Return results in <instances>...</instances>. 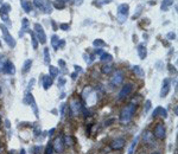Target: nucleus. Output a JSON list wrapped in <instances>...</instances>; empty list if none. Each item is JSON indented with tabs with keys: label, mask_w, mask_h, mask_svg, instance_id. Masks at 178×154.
<instances>
[{
	"label": "nucleus",
	"mask_w": 178,
	"mask_h": 154,
	"mask_svg": "<svg viewBox=\"0 0 178 154\" xmlns=\"http://www.w3.org/2000/svg\"><path fill=\"white\" fill-rule=\"evenodd\" d=\"M135 110H137V106L134 103H130L128 106H126L120 113V121L124 123L130 122L133 117V115H134V113H135Z\"/></svg>",
	"instance_id": "nucleus-1"
},
{
	"label": "nucleus",
	"mask_w": 178,
	"mask_h": 154,
	"mask_svg": "<svg viewBox=\"0 0 178 154\" xmlns=\"http://www.w3.org/2000/svg\"><path fill=\"white\" fill-rule=\"evenodd\" d=\"M0 30H1V33H2V39L5 40V43L10 46V47H12V49H13V47H16V45H17L16 39L11 36V33H10L8 29H7L4 24H0Z\"/></svg>",
	"instance_id": "nucleus-2"
},
{
	"label": "nucleus",
	"mask_w": 178,
	"mask_h": 154,
	"mask_svg": "<svg viewBox=\"0 0 178 154\" xmlns=\"http://www.w3.org/2000/svg\"><path fill=\"white\" fill-rule=\"evenodd\" d=\"M128 11H130V6L128 4H121L118 6V20L119 23H125V20L128 17Z\"/></svg>",
	"instance_id": "nucleus-3"
},
{
	"label": "nucleus",
	"mask_w": 178,
	"mask_h": 154,
	"mask_svg": "<svg viewBox=\"0 0 178 154\" xmlns=\"http://www.w3.org/2000/svg\"><path fill=\"white\" fill-rule=\"evenodd\" d=\"M33 33L36 34L38 42H40L42 44H45L47 43V34H45V31L43 29V26L38 23H36L33 25Z\"/></svg>",
	"instance_id": "nucleus-4"
},
{
	"label": "nucleus",
	"mask_w": 178,
	"mask_h": 154,
	"mask_svg": "<svg viewBox=\"0 0 178 154\" xmlns=\"http://www.w3.org/2000/svg\"><path fill=\"white\" fill-rule=\"evenodd\" d=\"M33 4L37 8L42 10L44 13H51L52 12V5L49 0H33Z\"/></svg>",
	"instance_id": "nucleus-5"
},
{
	"label": "nucleus",
	"mask_w": 178,
	"mask_h": 154,
	"mask_svg": "<svg viewBox=\"0 0 178 154\" xmlns=\"http://www.w3.org/2000/svg\"><path fill=\"white\" fill-rule=\"evenodd\" d=\"M11 11V6L8 4H2L1 7H0V17L2 19L4 23H6L7 25H11V20H10V17H8V13Z\"/></svg>",
	"instance_id": "nucleus-6"
},
{
	"label": "nucleus",
	"mask_w": 178,
	"mask_h": 154,
	"mask_svg": "<svg viewBox=\"0 0 178 154\" xmlns=\"http://www.w3.org/2000/svg\"><path fill=\"white\" fill-rule=\"evenodd\" d=\"M24 102H25V103H28V104H29L30 107L32 108V110H33V113H34V115H36V117L38 119V117H39V111H38V107H37V103H36V100H34L33 95L30 91L26 94V96H25V100H24Z\"/></svg>",
	"instance_id": "nucleus-7"
},
{
	"label": "nucleus",
	"mask_w": 178,
	"mask_h": 154,
	"mask_svg": "<svg viewBox=\"0 0 178 154\" xmlns=\"http://www.w3.org/2000/svg\"><path fill=\"white\" fill-rule=\"evenodd\" d=\"M83 107H84V106L82 104V102L79 98L71 100V101H70V104H69V108H70V110H71V113H73L74 115H79L82 111Z\"/></svg>",
	"instance_id": "nucleus-8"
},
{
	"label": "nucleus",
	"mask_w": 178,
	"mask_h": 154,
	"mask_svg": "<svg viewBox=\"0 0 178 154\" xmlns=\"http://www.w3.org/2000/svg\"><path fill=\"white\" fill-rule=\"evenodd\" d=\"M124 79H125V74H124V71L116 70V71L114 72L112 79H111V83H112V85H120V84L124 82Z\"/></svg>",
	"instance_id": "nucleus-9"
},
{
	"label": "nucleus",
	"mask_w": 178,
	"mask_h": 154,
	"mask_svg": "<svg viewBox=\"0 0 178 154\" xmlns=\"http://www.w3.org/2000/svg\"><path fill=\"white\" fill-rule=\"evenodd\" d=\"M132 90H133V83H127V84H125V85L122 87V89L120 90V92H119V100L126 98L131 92H132Z\"/></svg>",
	"instance_id": "nucleus-10"
},
{
	"label": "nucleus",
	"mask_w": 178,
	"mask_h": 154,
	"mask_svg": "<svg viewBox=\"0 0 178 154\" xmlns=\"http://www.w3.org/2000/svg\"><path fill=\"white\" fill-rule=\"evenodd\" d=\"M52 148L57 152V153H62L64 151V141L61 136L55 139V141L52 142Z\"/></svg>",
	"instance_id": "nucleus-11"
},
{
	"label": "nucleus",
	"mask_w": 178,
	"mask_h": 154,
	"mask_svg": "<svg viewBox=\"0 0 178 154\" xmlns=\"http://www.w3.org/2000/svg\"><path fill=\"white\" fill-rule=\"evenodd\" d=\"M154 135L158 139H164L166 135V130H165V127L162 122L157 123V126L154 127Z\"/></svg>",
	"instance_id": "nucleus-12"
},
{
	"label": "nucleus",
	"mask_w": 178,
	"mask_h": 154,
	"mask_svg": "<svg viewBox=\"0 0 178 154\" xmlns=\"http://www.w3.org/2000/svg\"><path fill=\"white\" fill-rule=\"evenodd\" d=\"M2 72L4 74H7V75H15L16 74V66H15V64L11 61H6L5 65H4V69H2Z\"/></svg>",
	"instance_id": "nucleus-13"
},
{
	"label": "nucleus",
	"mask_w": 178,
	"mask_h": 154,
	"mask_svg": "<svg viewBox=\"0 0 178 154\" xmlns=\"http://www.w3.org/2000/svg\"><path fill=\"white\" fill-rule=\"evenodd\" d=\"M125 143H126L125 139H124V138H118V139H115V140H113V141H112V143H111V147H112L113 149H115V151H119V149L124 148Z\"/></svg>",
	"instance_id": "nucleus-14"
},
{
	"label": "nucleus",
	"mask_w": 178,
	"mask_h": 154,
	"mask_svg": "<svg viewBox=\"0 0 178 154\" xmlns=\"http://www.w3.org/2000/svg\"><path fill=\"white\" fill-rule=\"evenodd\" d=\"M170 91V78H165L162 83V89H160V97H165Z\"/></svg>",
	"instance_id": "nucleus-15"
},
{
	"label": "nucleus",
	"mask_w": 178,
	"mask_h": 154,
	"mask_svg": "<svg viewBox=\"0 0 178 154\" xmlns=\"http://www.w3.org/2000/svg\"><path fill=\"white\" fill-rule=\"evenodd\" d=\"M152 116L153 117H157V116H162L164 119H166L167 117V110L165 109V108L163 107H157L154 110H153V113H152Z\"/></svg>",
	"instance_id": "nucleus-16"
},
{
	"label": "nucleus",
	"mask_w": 178,
	"mask_h": 154,
	"mask_svg": "<svg viewBox=\"0 0 178 154\" xmlns=\"http://www.w3.org/2000/svg\"><path fill=\"white\" fill-rule=\"evenodd\" d=\"M137 51H138V56H139V58H140V59H145L146 56H147V49H146V45L144 44V43L138 44Z\"/></svg>",
	"instance_id": "nucleus-17"
},
{
	"label": "nucleus",
	"mask_w": 178,
	"mask_h": 154,
	"mask_svg": "<svg viewBox=\"0 0 178 154\" xmlns=\"http://www.w3.org/2000/svg\"><path fill=\"white\" fill-rule=\"evenodd\" d=\"M52 83H53V78L50 76V75L43 76V78H42V85H43V88L45 90H48L49 88L52 85Z\"/></svg>",
	"instance_id": "nucleus-18"
},
{
	"label": "nucleus",
	"mask_w": 178,
	"mask_h": 154,
	"mask_svg": "<svg viewBox=\"0 0 178 154\" xmlns=\"http://www.w3.org/2000/svg\"><path fill=\"white\" fill-rule=\"evenodd\" d=\"M26 31H29V19L28 18H23L21 19V29H20V32H19V37H24Z\"/></svg>",
	"instance_id": "nucleus-19"
},
{
	"label": "nucleus",
	"mask_w": 178,
	"mask_h": 154,
	"mask_svg": "<svg viewBox=\"0 0 178 154\" xmlns=\"http://www.w3.org/2000/svg\"><path fill=\"white\" fill-rule=\"evenodd\" d=\"M31 66H32V61H31V59H26V61L24 62V65H23L21 72H23V74H28V72L30 71Z\"/></svg>",
	"instance_id": "nucleus-20"
},
{
	"label": "nucleus",
	"mask_w": 178,
	"mask_h": 154,
	"mask_svg": "<svg viewBox=\"0 0 178 154\" xmlns=\"http://www.w3.org/2000/svg\"><path fill=\"white\" fill-rule=\"evenodd\" d=\"M60 37H57L56 34H53L52 37H51V46L55 49V50H58V47H60Z\"/></svg>",
	"instance_id": "nucleus-21"
},
{
	"label": "nucleus",
	"mask_w": 178,
	"mask_h": 154,
	"mask_svg": "<svg viewBox=\"0 0 178 154\" xmlns=\"http://www.w3.org/2000/svg\"><path fill=\"white\" fill-rule=\"evenodd\" d=\"M20 5H21L23 10H24L26 13H30V12L32 11V8H31V4H30L29 1H26V0H21V1H20Z\"/></svg>",
	"instance_id": "nucleus-22"
},
{
	"label": "nucleus",
	"mask_w": 178,
	"mask_h": 154,
	"mask_svg": "<svg viewBox=\"0 0 178 154\" xmlns=\"http://www.w3.org/2000/svg\"><path fill=\"white\" fill-rule=\"evenodd\" d=\"M58 74H60V69L58 68H56V66H53V65H49V75L52 77H57L58 76Z\"/></svg>",
	"instance_id": "nucleus-23"
},
{
	"label": "nucleus",
	"mask_w": 178,
	"mask_h": 154,
	"mask_svg": "<svg viewBox=\"0 0 178 154\" xmlns=\"http://www.w3.org/2000/svg\"><path fill=\"white\" fill-rule=\"evenodd\" d=\"M132 69H133V72H134L137 76H139V77L145 76V72H144V70H143L141 66H139V65H134Z\"/></svg>",
	"instance_id": "nucleus-24"
},
{
	"label": "nucleus",
	"mask_w": 178,
	"mask_h": 154,
	"mask_svg": "<svg viewBox=\"0 0 178 154\" xmlns=\"http://www.w3.org/2000/svg\"><path fill=\"white\" fill-rule=\"evenodd\" d=\"M113 59V56L111 53H107V52H103L100 55V61L101 62H111Z\"/></svg>",
	"instance_id": "nucleus-25"
},
{
	"label": "nucleus",
	"mask_w": 178,
	"mask_h": 154,
	"mask_svg": "<svg viewBox=\"0 0 178 154\" xmlns=\"http://www.w3.org/2000/svg\"><path fill=\"white\" fill-rule=\"evenodd\" d=\"M152 139H153V134H152L150 130H145V132L143 133V140H144L145 142H151Z\"/></svg>",
	"instance_id": "nucleus-26"
},
{
	"label": "nucleus",
	"mask_w": 178,
	"mask_h": 154,
	"mask_svg": "<svg viewBox=\"0 0 178 154\" xmlns=\"http://www.w3.org/2000/svg\"><path fill=\"white\" fill-rule=\"evenodd\" d=\"M138 141H139V136H135V139L133 140V142L131 143L130 148H128V154H133L134 153V149H135V147H137V145H138Z\"/></svg>",
	"instance_id": "nucleus-27"
},
{
	"label": "nucleus",
	"mask_w": 178,
	"mask_h": 154,
	"mask_svg": "<svg viewBox=\"0 0 178 154\" xmlns=\"http://www.w3.org/2000/svg\"><path fill=\"white\" fill-rule=\"evenodd\" d=\"M173 4V0H163L162 2V11H167V8Z\"/></svg>",
	"instance_id": "nucleus-28"
},
{
	"label": "nucleus",
	"mask_w": 178,
	"mask_h": 154,
	"mask_svg": "<svg viewBox=\"0 0 178 154\" xmlns=\"http://www.w3.org/2000/svg\"><path fill=\"white\" fill-rule=\"evenodd\" d=\"M93 45L95 46V47H97V49H102V47H105L107 44H106V42H103L102 39H95V40L93 42Z\"/></svg>",
	"instance_id": "nucleus-29"
},
{
	"label": "nucleus",
	"mask_w": 178,
	"mask_h": 154,
	"mask_svg": "<svg viewBox=\"0 0 178 154\" xmlns=\"http://www.w3.org/2000/svg\"><path fill=\"white\" fill-rule=\"evenodd\" d=\"M30 34H31V40H32V46L34 50H37L38 49V39H37V37H36V34L33 33V32H29Z\"/></svg>",
	"instance_id": "nucleus-30"
},
{
	"label": "nucleus",
	"mask_w": 178,
	"mask_h": 154,
	"mask_svg": "<svg viewBox=\"0 0 178 154\" xmlns=\"http://www.w3.org/2000/svg\"><path fill=\"white\" fill-rule=\"evenodd\" d=\"M53 6H55L57 10H63L65 7V1L64 0H57V1L53 4Z\"/></svg>",
	"instance_id": "nucleus-31"
},
{
	"label": "nucleus",
	"mask_w": 178,
	"mask_h": 154,
	"mask_svg": "<svg viewBox=\"0 0 178 154\" xmlns=\"http://www.w3.org/2000/svg\"><path fill=\"white\" fill-rule=\"evenodd\" d=\"M112 70H113V68H112V65H109V64H106V65L102 66V72H103V74H111Z\"/></svg>",
	"instance_id": "nucleus-32"
},
{
	"label": "nucleus",
	"mask_w": 178,
	"mask_h": 154,
	"mask_svg": "<svg viewBox=\"0 0 178 154\" xmlns=\"http://www.w3.org/2000/svg\"><path fill=\"white\" fill-rule=\"evenodd\" d=\"M44 63L45 64H50V53H49L48 47L44 49Z\"/></svg>",
	"instance_id": "nucleus-33"
},
{
	"label": "nucleus",
	"mask_w": 178,
	"mask_h": 154,
	"mask_svg": "<svg viewBox=\"0 0 178 154\" xmlns=\"http://www.w3.org/2000/svg\"><path fill=\"white\" fill-rule=\"evenodd\" d=\"M141 10H143V5H139V6L137 7V13H134V15L132 17V19H133V20H135L139 15L141 14Z\"/></svg>",
	"instance_id": "nucleus-34"
},
{
	"label": "nucleus",
	"mask_w": 178,
	"mask_h": 154,
	"mask_svg": "<svg viewBox=\"0 0 178 154\" xmlns=\"http://www.w3.org/2000/svg\"><path fill=\"white\" fill-rule=\"evenodd\" d=\"M63 141H64V145H68V146H73V143H74L71 136H69V135H65Z\"/></svg>",
	"instance_id": "nucleus-35"
},
{
	"label": "nucleus",
	"mask_w": 178,
	"mask_h": 154,
	"mask_svg": "<svg viewBox=\"0 0 178 154\" xmlns=\"http://www.w3.org/2000/svg\"><path fill=\"white\" fill-rule=\"evenodd\" d=\"M6 61H7L6 57L2 56V55H0V72H2V69H4V65H5Z\"/></svg>",
	"instance_id": "nucleus-36"
},
{
	"label": "nucleus",
	"mask_w": 178,
	"mask_h": 154,
	"mask_svg": "<svg viewBox=\"0 0 178 154\" xmlns=\"http://www.w3.org/2000/svg\"><path fill=\"white\" fill-rule=\"evenodd\" d=\"M166 38H167L169 40H173V39L176 38V33H175V32H169V33L166 34Z\"/></svg>",
	"instance_id": "nucleus-37"
},
{
	"label": "nucleus",
	"mask_w": 178,
	"mask_h": 154,
	"mask_svg": "<svg viewBox=\"0 0 178 154\" xmlns=\"http://www.w3.org/2000/svg\"><path fill=\"white\" fill-rule=\"evenodd\" d=\"M40 151H42V146H39V145L33 147V154H39Z\"/></svg>",
	"instance_id": "nucleus-38"
},
{
	"label": "nucleus",
	"mask_w": 178,
	"mask_h": 154,
	"mask_svg": "<svg viewBox=\"0 0 178 154\" xmlns=\"http://www.w3.org/2000/svg\"><path fill=\"white\" fill-rule=\"evenodd\" d=\"M52 151H53L52 145H50V143H49L48 146H47V148H45V154H52Z\"/></svg>",
	"instance_id": "nucleus-39"
},
{
	"label": "nucleus",
	"mask_w": 178,
	"mask_h": 154,
	"mask_svg": "<svg viewBox=\"0 0 178 154\" xmlns=\"http://www.w3.org/2000/svg\"><path fill=\"white\" fill-rule=\"evenodd\" d=\"M60 29L63 31H68L69 30V24H65V23H63V24H60Z\"/></svg>",
	"instance_id": "nucleus-40"
},
{
	"label": "nucleus",
	"mask_w": 178,
	"mask_h": 154,
	"mask_svg": "<svg viewBox=\"0 0 178 154\" xmlns=\"http://www.w3.org/2000/svg\"><path fill=\"white\" fill-rule=\"evenodd\" d=\"M150 108H151V101L147 100V101L145 102V113H147V111L150 110Z\"/></svg>",
	"instance_id": "nucleus-41"
},
{
	"label": "nucleus",
	"mask_w": 178,
	"mask_h": 154,
	"mask_svg": "<svg viewBox=\"0 0 178 154\" xmlns=\"http://www.w3.org/2000/svg\"><path fill=\"white\" fill-rule=\"evenodd\" d=\"M64 84H65V78L60 77V79H58V87H63Z\"/></svg>",
	"instance_id": "nucleus-42"
},
{
	"label": "nucleus",
	"mask_w": 178,
	"mask_h": 154,
	"mask_svg": "<svg viewBox=\"0 0 178 154\" xmlns=\"http://www.w3.org/2000/svg\"><path fill=\"white\" fill-rule=\"evenodd\" d=\"M64 110H65V103L61 104V116L64 117Z\"/></svg>",
	"instance_id": "nucleus-43"
},
{
	"label": "nucleus",
	"mask_w": 178,
	"mask_h": 154,
	"mask_svg": "<svg viewBox=\"0 0 178 154\" xmlns=\"http://www.w3.org/2000/svg\"><path fill=\"white\" fill-rule=\"evenodd\" d=\"M74 68H75V71H76V74H79V72H82V68H81V66H79V65H75Z\"/></svg>",
	"instance_id": "nucleus-44"
},
{
	"label": "nucleus",
	"mask_w": 178,
	"mask_h": 154,
	"mask_svg": "<svg viewBox=\"0 0 178 154\" xmlns=\"http://www.w3.org/2000/svg\"><path fill=\"white\" fill-rule=\"evenodd\" d=\"M58 64H60V65H62L63 68L65 66V62L63 61V59H60V61H58Z\"/></svg>",
	"instance_id": "nucleus-45"
},
{
	"label": "nucleus",
	"mask_w": 178,
	"mask_h": 154,
	"mask_svg": "<svg viewBox=\"0 0 178 154\" xmlns=\"http://www.w3.org/2000/svg\"><path fill=\"white\" fill-rule=\"evenodd\" d=\"M55 130H56V129H55V128H52V129H51V130L49 132V136H51V135H53V133H55Z\"/></svg>",
	"instance_id": "nucleus-46"
},
{
	"label": "nucleus",
	"mask_w": 178,
	"mask_h": 154,
	"mask_svg": "<svg viewBox=\"0 0 178 154\" xmlns=\"http://www.w3.org/2000/svg\"><path fill=\"white\" fill-rule=\"evenodd\" d=\"M5 126H6V128H10V121L8 120H5Z\"/></svg>",
	"instance_id": "nucleus-47"
},
{
	"label": "nucleus",
	"mask_w": 178,
	"mask_h": 154,
	"mask_svg": "<svg viewBox=\"0 0 178 154\" xmlns=\"http://www.w3.org/2000/svg\"><path fill=\"white\" fill-rule=\"evenodd\" d=\"M82 2H83V0H76V2H75V4H76L77 6H80V5H82Z\"/></svg>",
	"instance_id": "nucleus-48"
},
{
	"label": "nucleus",
	"mask_w": 178,
	"mask_h": 154,
	"mask_svg": "<svg viewBox=\"0 0 178 154\" xmlns=\"http://www.w3.org/2000/svg\"><path fill=\"white\" fill-rule=\"evenodd\" d=\"M52 26H53V30H57V26H56V23L52 20Z\"/></svg>",
	"instance_id": "nucleus-49"
},
{
	"label": "nucleus",
	"mask_w": 178,
	"mask_h": 154,
	"mask_svg": "<svg viewBox=\"0 0 178 154\" xmlns=\"http://www.w3.org/2000/svg\"><path fill=\"white\" fill-rule=\"evenodd\" d=\"M76 76H77V74H76V72L71 74V78H73V79H75V78H76Z\"/></svg>",
	"instance_id": "nucleus-50"
},
{
	"label": "nucleus",
	"mask_w": 178,
	"mask_h": 154,
	"mask_svg": "<svg viewBox=\"0 0 178 154\" xmlns=\"http://www.w3.org/2000/svg\"><path fill=\"white\" fill-rule=\"evenodd\" d=\"M20 154H26V152H25V149H21V151H20Z\"/></svg>",
	"instance_id": "nucleus-51"
},
{
	"label": "nucleus",
	"mask_w": 178,
	"mask_h": 154,
	"mask_svg": "<svg viewBox=\"0 0 178 154\" xmlns=\"http://www.w3.org/2000/svg\"><path fill=\"white\" fill-rule=\"evenodd\" d=\"M152 154H160L159 152H154V153H152Z\"/></svg>",
	"instance_id": "nucleus-52"
},
{
	"label": "nucleus",
	"mask_w": 178,
	"mask_h": 154,
	"mask_svg": "<svg viewBox=\"0 0 178 154\" xmlns=\"http://www.w3.org/2000/svg\"><path fill=\"white\" fill-rule=\"evenodd\" d=\"M66 1H69V2H73V1H74V0H66Z\"/></svg>",
	"instance_id": "nucleus-53"
},
{
	"label": "nucleus",
	"mask_w": 178,
	"mask_h": 154,
	"mask_svg": "<svg viewBox=\"0 0 178 154\" xmlns=\"http://www.w3.org/2000/svg\"><path fill=\"white\" fill-rule=\"evenodd\" d=\"M0 94H1V88H0Z\"/></svg>",
	"instance_id": "nucleus-54"
},
{
	"label": "nucleus",
	"mask_w": 178,
	"mask_h": 154,
	"mask_svg": "<svg viewBox=\"0 0 178 154\" xmlns=\"http://www.w3.org/2000/svg\"><path fill=\"white\" fill-rule=\"evenodd\" d=\"M0 123H1V117H0Z\"/></svg>",
	"instance_id": "nucleus-55"
},
{
	"label": "nucleus",
	"mask_w": 178,
	"mask_h": 154,
	"mask_svg": "<svg viewBox=\"0 0 178 154\" xmlns=\"http://www.w3.org/2000/svg\"><path fill=\"white\" fill-rule=\"evenodd\" d=\"M0 46H1V43H0Z\"/></svg>",
	"instance_id": "nucleus-56"
}]
</instances>
